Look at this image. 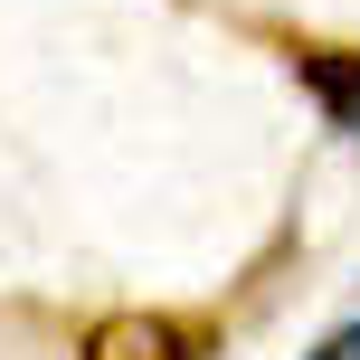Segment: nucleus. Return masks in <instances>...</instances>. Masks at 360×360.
<instances>
[{
	"instance_id": "nucleus-3",
	"label": "nucleus",
	"mask_w": 360,
	"mask_h": 360,
	"mask_svg": "<svg viewBox=\"0 0 360 360\" xmlns=\"http://www.w3.org/2000/svg\"><path fill=\"white\" fill-rule=\"evenodd\" d=\"M304 360H360V313H351V323H342V332H323V342H313Z\"/></svg>"
},
{
	"instance_id": "nucleus-2",
	"label": "nucleus",
	"mask_w": 360,
	"mask_h": 360,
	"mask_svg": "<svg viewBox=\"0 0 360 360\" xmlns=\"http://www.w3.org/2000/svg\"><path fill=\"white\" fill-rule=\"evenodd\" d=\"M86 360H199V351L171 313H114V323L86 332Z\"/></svg>"
},
{
	"instance_id": "nucleus-1",
	"label": "nucleus",
	"mask_w": 360,
	"mask_h": 360,
	"mask_svg": "<svg viewBox=\"0 0 360 360\" xmlns=\"http://www.w3.org/2000/svg\"><path fill=\"white\" fill-rule=\"evenodd\" d=\"M294 76L332 133H360V48H294Z\"/></svg>"
}]
</instances>
